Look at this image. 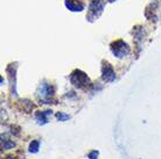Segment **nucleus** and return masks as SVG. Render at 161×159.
<instances>
[{
	"mask_svg": "<svg viewBox=\"0 0 161 159\" xmlns=\"http://www.w3.org/2000/svg\"><path fill=\"white\" fill-rule=\"evenodd\" d=\"M109 1H114V0H109Z\"/></svg>",
	"mask_w": 161,
	"mask_h": 159,
	"instance_id": "obj_13",
	"label": "nucleus"
},
{
	"mask_svg": "<svg viewBox=\"0 0 161 159\" xmlns=\"http://www.w3.org/2000/svg\"><path fill=\"white\" fill-rule=\"evenodd\" d=\"M5 159H18V158H14V157H12V156H8V157H6Z\"/></svg>",
	"mask_w": 161,
	"mask_h": 159,
	"instance_id": "obj_12",
	"label": "nucleus"
},
{
	"mask_svg": "<svg viewBox=\"0 0 161 159\" xmlns=\"http://www.w3.org/2000/svg\"><path fill=\"white\" fill-rule=\"evenodd\" d=\"M39 146H40L39 141H33L32 143L29 144V151L32 152V153H36L39 151Z\"/></svg>",
	"mask_w": 161,
	"mask_h": 159,
	"instance_id": "obj_8",
	"label": "nucleus"
},
{
	"mask_svg": "<svg viewBox=\"0 0 161 159\" xmlns=\"http://www.w3.org/2000/svg\"><path fill=\"white\" fill-rule=\"evenodd\" d=\"M111 50H112L113 55L117 56L118 58L125 57V56H127L130 54L129 45L121 40H118V41H116L114 43L111 44Z\"/></svg>",
	"mask_w": 161,
	"mask_h": 159,
	"instance_id": "obj_2",
	"label": "nucleus"
},
{
	"mask_svg": "<svg viewBox=\"0 0 161 159\" xmlns=\"http://www.w3.org/2000/svg\"><path fill=\"white\" fill-rule=\"evenodd\" d=\"M97 157H98V152L97 151H91L89 153V158L90 159H97Z\"/></svg>",
	"mask_w": 161,
	"mask_h": 159,
	"instance_id": "obj_11",
	"label": "nucleus"
},
{
	"mask_svg": "<svg viewBox=\"0 0 161 159\" xmlns=\"http://www.w3.org/2000/svg\"><path fill=\"white\" fill-rule=\"evenodd\" d=\"M102 77L105 81L108 83H112L116 79V73L113 71V68L109 63H104L102 66Z\"/></svg>",
	"mask_w": 161,
	"mask_h": 159,
	"instance_id": "obj_4",
	"label": "nucleus"
},
{
	"mask_svg": "<svg viewBox=\"0 0 161 159\" xmlns=\"http://www.w3.org/2000/svg\"><path fill=\"white\" fill-rule=\"evenodd\" d=\"M105 3L104 1H101V0H95L92 3H90V6H89V15L90 18H97V16L101 14V12L104 8Z\"/></svg>",
	"mask_w": 161,
	"mask_h": 159,
	"instance_id": "obj_3",
	"label": "nucleus"
},
{
	"mask_svg": "<svg viewBox=\"0 0 161 159\" xmlns=\"http://www.w3.org/2000/svg\"><path fill=\"white\" fill-rule=\"evenodd\" d=\"M54 93H55V90L53 87L52 85H49V84H41V86L39 87V91H37V94L42 98V99H49L50 96L54 95Z\"/></svg>",
	"mask_w": 161,
	"mask_h": 159,
	"instance_id": "obj_5",
	"label": "nucleus"
},
{
	"mask_svg": "<svg viewBox=\"0 0 161 159\" xmlns=\"http://www.w3.org/2000/svg\"><path fill=\"white\" fill-rule=\"evenodd\" d=\"M65 6L73 12H80L84 9V3L82 0H65Z\"/></svg>",
	"mask_w": 161,
	"mask_h": 159,
	"instance_id": "obj_6",
	"label": "nucleus"
},
{
	"mask_svg": "<svg viewBox=\"0 0 161 159\" xmlns=\"http://www.w3.org/2000/svg\"><path fill=\"white\" fill-rule=\"evenodd\" d=\"M56 117H57V120H60V121H67V120L70 119V116H69L68 114H64V113H62V111L57 113Z\"/></svg>",
	"mask_w": 161,
	"mask_h": 159,
	"instance_id": "obj_10",
	"label": "nucleus"
},
{
	"mask_svg": "<svg viewBox=\"0 0 161 159\" xmlns=\"http://www.w3.org/2000/svg\"><path fill=\"white\" fill-rule=\"evenodd\" d=\"M14 145H15V144L13 143V142L8 141V139H4V137H3V147H4V149L8 150V149H12V147H14Z\"/></svg>",
	"mask_w": 161,
	"mask_h": 159,
	"instance_id": "obj_9",
	"label": "nucleus"
},
{
	"mask_svg": "<svg viewBox=\"0 0 161 159\" xmlns=\"http://www.w3.org/2000/svg\"><path fill=\"white\" fill-rule=\"evenodd\" d=\"M70 81H71V84L77 88H83L90 84V80H89L88 76H86L83 71H80V70H75V71L71 73Z\"/></svg>",
	"mask_w": 161,
	"mask_h": 159,
	"instance_id": "obj_1",
	"label": "nucleus"
},
{
	"mask_svg": "<svg viewBox=\"0 0 161 159\" xmlns=\"http://www.w3.org/2000/svg\"><path fill=\"white\" fill-rule=\"evenodd\" d=\"M49 115H52V110H44L36 113V120L40 124H46L48 122Z\"/></svg>",
	"mask_w": 161,
	"mask_h": 159,
	"instance_id": "obj_7",
	"label": "nucleus"
}]
</instances>
